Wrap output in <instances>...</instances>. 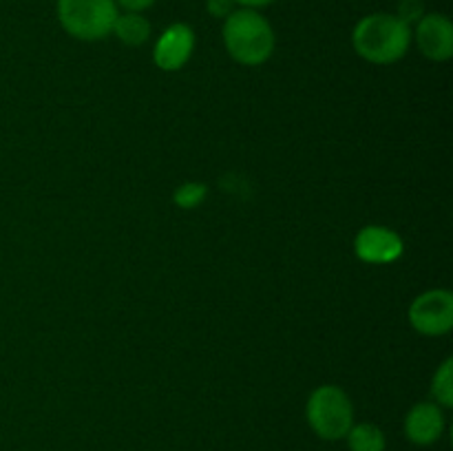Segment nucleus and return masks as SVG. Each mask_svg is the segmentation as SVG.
<instances>
[{
	"label": "nucleus",
	"mask_w": 453,
	"mask_h": 451,
	"mask_svg": "<svg viewBox=\"0 0 453 451\" xmlns=\"http://www.w3.org/2000/svg\"><path fill=\"white\" fill-rule=\"evenodd\" d=\"M208 188L202 181H186V184L177 186L175 193H173V202L177 203L184 210H190V208H197L199 203L206 199Z\"/></svg>",
	"instance_id": "ddd939ff"
},
{
	"label": "nucleus",
	"mask_w": 453,
	"mask_h": 451,
	"mask_svg": "<svg viewBox=\"0 0 453 451\" xmlns=\"http://www.w3.org/2000/svg\"><path fill=\"white\" fill-rule=\"evenodd\" d=\"M224 47L234 62L243 66H261L274 53V29L257 9H234L221 29Z\"/></svg>",
	"instance_id": "f03ea898"
},
{
	"label": "nucleus",
	"mask_w": 453,
	"mask_h": 451,
	"mask_svg": "<svg viewBox=\"0 0 453 451\" xmlns=\"http://www.w3.org/2000/svg\"><path fill=\"white\" fill-rule=\"evenodd\" d=\"M115 4H119L124 11L142 13V11H146L149 7H153L155 0H115Z\"/></svg>",
	"instance_id": "dca6fc26"
},
{
	"label": "nucleus",
	"mask_w": 453,
	"mask_h": 451,
	"mask_svg": "<svg viewBox=\"0 0 453 451\" xmlns=\"http://www.w3.org/2000/svg\"><path fill=\"white\" fill-rule=\"evenodd\" d=\"M56 13L71 38L96 42L113 31L118 4L115 0H58Z\"/></svg>",
	"instance_id": "20e7f679"
},
{
	"label": "nucleus",
	"mask_w": 453,
	"mask_h": 451,
	"mask_svg": "<svg viewBox=\"0 0 453 451\" xmlns=\"http://www.w3.org/2000/svg\"><path fill=\"white\" fill-rule=\"evenodd\" d=\"M447 427L445 409L434 401L416 402L405 416V438L416 447H432L442 438Z\"/></svg>",
	"instance_id": "1a4fd4ad"
},
{
	"label": "nucleus",
	"mask_w": 453,
	"mask_h": 451,
	"mask_svg": "<svg viewBox=\"0 0 453 451\" xmlns=\"http://www.w3.org/2000/svg\"><path fill=\"white\" fill-rule=\"evenodd\" d=\"M195 51V31L184 22L166 27L153 47V62L166 73L180 71Z\"/></svg>",
	"instance_id": "6e6552de"
},
{
	"label": "nucleus",
	"mask_w": 453,
	"mask_h": 451,
	"mask_svg": "<svg viewBox=\"0 0 453 451\" xmlns=\"http://www.w3.org/2000/svg\"><path fill=\"white\" fill-rule=\"evenodd\" d=\"M349 451H385L388 449V438L385 432L374 423H354L348 436Z\"/></svg>",
	"instance_id": "9b49d317"
},
{
	"label": "nucleus",
	"mask_w": 453,
	"mask_h": 451,
	"mask_svg": "<svg viewBox=\"0 0 453 451\" xmlns=\"http://www.w3.org/2000/svg\"><path fill=\"white\" fill-rule=\"evenodd\" d=\"M432 396L436 405L449 409L453 405V358H445L432 378Z\"/></svg>",
	"instance_id": "f8f14e48"
},
{
	"label": "nucleus",
	"mask_w": 453,
	"mask_h": 451,
	"mask_svg": "<svg viewBox=\"0 0 453 451\" xmlns=\"http://www.w3.org/2000/svg\"><path fill=\"white\" fill-rule=\"evenodd\" d=\"M305 420L321 440H343L354 424L352 398L339 385H319L305 402Z\"/></svg>",
	"instance_id": "7ed1b4c3"
},
{
	"label": "nucleus",
	"mask_w": 453,
	"mask_h": 451,
	"mask_svg": "<svg viewBox=\"0 0 453 451\" xmlns=\"http://www.w3.org/2000/svg\"><path fill=\"white\" fill-rule=\"evenodd\" d=\"M398 18H401L403 22H407V25H414V22H418L420 18L425 16L423 13V3L420 0H403L401 4H398Z\"/></svg>",
	"instance_id": "4468645a"
},
{
	"label": "nucleus",
	"mask_w": 453,
	"mask_h": 451,
	"mask_svg": "<svg viewBox=\"0 0 453 451\" xmlns=\"http://www.w3.org/2000/svg\"><path fill=\"white\" fill-rule=\"evenodd\" d=\"M411 27L396 13H370L352 31L354 51L372 65H394L411 47Z\"/></svg>",
	"instance_id": "f257e3e1"
},
{
	"label": "nucleus",
	"mask_w": 453,
	"mask_h": 451,
	"mask_svg": "<svg viewBox=\"0 0 453 451\" xmlns=\"http://www.w3.org/2000/svg\"><path fill=\"white\" fill-rule=\"evenodd\" d=\"M111 34L127 47H142L150 38V22L149 18L135 11L118 13Z\"/></svg>",
	"instance_id": "9d476101"
},
{
	"label": "nucleus",
	"mask_w": 453,
	"mask_h": 451,
	"mask_svg": "<svg viewBox=\"0 0 453 451\" xmlns=\"http://www.w3.org/2000/svg\"><path fill=\"white\" fill-rule=\"evenodd\" d=\"M420 53L432 62H447L453 56V25L445 13H425L411 31Z\"/></svg>",
	"instance_id": "0eeeda50"
},
{
	"label": "nucleus",
	"mask_w": 453,
	"mask_h": 451,
	"mask_svg": "<svg viewBox=\"0 0 453 451\" xmlns=\"http://www.w3.org/2000/svg\"><path fill=\"white\" fill-rule=\"evenodd\" d=\"M410 325L420 336H445L453 327V294L442 287L423 292L410 305Z\"/></svg>",
	"instance_id": "39448f33"
},
{
	"label": "nucleus",
	"mask_w": 453,
	"mask_h": 451,
	"mask_svg": "<svg viewBox=\"0 0 453 451\" xmlns=\"http://www.w3.org/2000/svg\"><path fill=\"white\" fill-rule=\"evenodd\" d=\"M234 7H237L234 0H206L208 13L215 18H221V20H226L234 11Z\"/></svg>",
	"instance_id": "2eb2a0df"
},
{
	"label": "nucleus",
	"mask_w": 453,
	"mask_h": 451,
	"mask_svg": "<svg viewBox=\"0 0 453 451\" xmlns=\"http://www.w3.org/2000/svg\"><path fill=\"white\" fill-rule=\"evenodd\" d=\"M234 3L243 9H257V11H259L261 7H268V4H273L274 0H234Z\"/></svg>",
	"instance_id": "f3484780"
},
{
	"label": "nucleus",
	"mask_w": 453,
	"mask_h": 451,
	"mask_svg": "<svg viewBox=\"0 0 453 451\" xmlns=\"http://www.w3.org/2000/svg\"><path fill=\"white\" fill-rule=\"evenodd\" d=\"M354 255L370 265L396 264L405 255V241L388 226H365L354 237Z\"/></svg>",
	"instance_id": "423d86ee"
}]
</instances>
